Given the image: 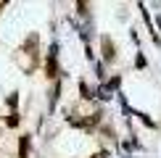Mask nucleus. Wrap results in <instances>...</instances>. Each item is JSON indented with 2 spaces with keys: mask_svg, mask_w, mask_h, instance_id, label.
<instances>
[{
  "mask_svg": "<svg viewBox=\"0 0 161 158\" xmlns=\"http://www.w3.org/2000/svg\"><path fill=\"white\" fill-rule=\"evenodd\" d=\"M37 55H40V53H37V34H29L16 61H19V66H21L26 74H32V71L37 69Z\"/></svg>",
  "mask_w": 161,
  "mask_h": 158,
  "instance_id": "f257e3e1",
  "label": "nucleus"
},
{
  "mask_svg": "<svg viewBox=\"0 0 161 158\" xmlns=\"http://www.w3.org/2000/svg\"><path fill=\"white\" fill-rule=\"evenodd\" d=\"M56 53H58V45H50L48 61H45V74H48V76H58V61H56Z\"/></svg>",
  "mask_w": 161,
  "mask_h": 158,
  "instance_id": "f03ea898",
  "label": "nucleus"
},
{
  "mask_svg": "<svg viewBox=\"0 0 161 158\" xmlns=\"http://www.w3.org/2000/svg\"><path fill=\"white\" fill-rule=\"evenodd\" d=\"M119 84V79H111V82H106V84H100V90H98V97H103V100H108L111 97V92H114V87Z\"/></svg>",
  "mask_w": 161,
  "mask_h": 158,
  "instance_id": "7ed1b4c3",
  "label": "nucleus"
},
{
  "mask_svg": "<svg viewBox=\"0 0 161 158\" xmlns=\"http://www.w3.org/2000/svg\"><path fill=\"white\" fill-rule=\"evenodd\" d=\"M103 58L106 61H114V58H116V45H114L108 37H103Z\"/></svg>",
  "mask_w": 161,
  "mask_h": 158,
  "instance_id": "20e7f679",
  "label": "nucleus"
},
{
  "mask_svg": "<svg viewBox=\"0 0 161 158\" xmlns=\"http://www.w3.org/2000/svg\"><path fill=\"white\" fill-rule=\"evenodd\" d=\"M29 155V137H21V142H19V158H26Z\"/></svg>",
  "mask_w": 161,
  "mask_h": 158,
  "instance_id": "39448f33",
  "label": "nucleus"
},
{
  "mask_svg": "<svg viewBox=\"0 0 161 158\" xmlns=\"http://www.w3.org/2000/svg\"><path fill=\"white\" fill-rule=\"evenodd\" d=\"M16 103H19V95H16V92L8 95V105H11V108H16Z\"/></svg>",
  "mask_w": 161,
  "mask_h": 158,
  "instance_id": "423d86ee",
  "label": "nucleus"
},
{
  "mask_svg": "<svg viewBox=\"0 0 161 158\" xmlns=\"http://www.w3.org/2000/svg\"><path fill=\"white\" fill-rule=\"evenodd\" d=\"M79 90H82V97H92V92L90 90H87V84L82 82V84H79Z\"/></svg>",
  "mask_w": 161,
  "mask_h": 158,
  "instance_id": "0eeeda50",
  "label": "nucleus"
},
{
  "mask_svg": "<svg viewBox=\"0 0 161 158\" xmlns=\"http://www.w3.org/2000/svg\"><path fill=\"white\" fill-rule=\"evenodd\" d=\"M16 124H19V113H11L8 116V127H16Z\"/></svg>",
  "mask_w": 161,
  "mask_h": 158,
  "instance_id": "6e6552de",
  "label": "nucleus"
},
{
  "mask_svg": "<svg viewBox=\"0 0 161 158\" xmlns=\"http://www.w3.org/2000/svg\"><path fill=\"white\" fill-rule=\"evenodd\" d=\"M77 8H79V13H82V16H87V3H77Z\"/></svg>",
  "mask_w": 161,
  "mask_h": 158,
  "instance_id": "1a4fd4ad",
  "label": "nucleus"
}]
</instances>
